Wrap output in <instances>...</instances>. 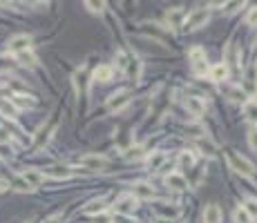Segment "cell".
Masks as SVG:
<instances>
[{
    "instance_id": "10",
    "label": "cell",
    "mask_w": 257,
    "mask_h": 223,
    "mask_svg": "<svg viewBox=\"0 0 257 223\" xmlns=\"http://www.w3.org/2000/svg\"><path fill=\"white\" fill-rule=\"evenodd\" d=\"M186 110H188L190 114H194V116H201L206 112V105L199 96H186Z\"/></svg>"
},
{
    "instance_id": "25",
    "label": "cell",
    "mask_w": 257,
    "mask_h": 223,
    "mask_svg": "<svg viewBox=\"0 0 257 223\" xmlns=\"http://www.w3.org/2000/svg\"><path fill=\"white\" fill-rule=\"evenodd\" d=\"M179 165L181 167H184V170H190V167H193L194 165V154L193 152H181V156H179Z\"/></svg>"
},
{
    "instance_id": "24",
    "label": "cell",
    "mask_w": 257,
    "mask_h": 223,
    "mask_svg": "<svg viewBox=\"0 0 257 223\" xmlns=\"http://www.w3.org/2000/svg\"><path fill=\"white\" fill-rule=\"evenodd\" d=\"M244 116L251 123H257V103L255 101H248L246 105H244Z\"/></svg>"
},
{
    "instance_id": "38",
    "label": "cell",
    "mask_w": 257,
    "mask_h": 223,
    "mask_svg": "<svg viewBox=\"0 0 257 223\" xmlns=\"http://www.w3.org/2000/svg\"><path fill=\"white\" fill-rule=\"evenodd\" d=\"M248 143H251V147L257 152V127H253V130L248 132Z\"/></svg>"
},
{
    "instance_id": "18",
    "label": "cell",
    "mask_w": 257,
    "mask_h": 223,
    "mask_svg": "<svg viewBox=\"0 0 257 223\" xmlns=\"http://www.w3.org/2000/svg\"><path fill=\"white\" fill-rule=\"evenodd\" d=\"M197 147L201 150V154L208 156V159H215V156H217V145H215L213 141H208V139H199Z\"/></svg>"
},
{
    "instance_id": "37",
    "label": "cell",
    "mask_w": 257,
    "mask_h": 223,
    "mask_svg": "<svg viewBox=\"0 0 257 223\" xmlns=\"http://www.w3.org/2000/svg\"><path fill=\"white\" fill-rule=\"evenodd\" d=\"M9 139H11L9 130H5V127L0 125V145H7V143H9Z\"/></svg>"
},
{
    "instance_id": "13",
    "label": "cell",
    "mask_w": 257,
    "mask_h": 223,
    "mask_svg": "<svg viewBox=\"0 0 257 223\" xmlns=\"http://www.w3.org/2000/svg\"><path fill=\"white\" fill-rule=\"evenodd\" d=\"M20 179H23L27 185L36 188V185H40V183H43V181H45V174H43V172H38V170H25Z\"/></svg>"
},
{
    "instance_id": "40",
    "label": "cell",
    "mask_w": 257,
    "mask_h": 223,
    "mask_svg": "<svg viewBox=\"0 0 257 223\" xmlns=\"http://www.w3.org/2000/svg\"><path fill=\"white\" fill-rule=\"evenodd\" d=\"M11 154V147H7V145H0V156L2 159H7V156Z\"/></svg>"
},
{
    "instance_id": "4",
    "label": "cell",
    "mask_w": 257,
    "mask_h": 223,
    "mask_svg": "<svg viewBox=\"0 0 257 223\" xmlns=\"http://www.w3.org/2000/svg\"><path fill=\"white\" fill-rule=\"evenodd\" d=\"M30 45H32V36L30 34H18L7 43V49H9V54H14L16 56V54H20V52H27Z\"/></svg>"
},
{
    "instance_id": "9",
    "label": "cell",
    "mask_w": 257,
    "mask_h": 223,
    "mask_svg": "<svg viewBox=\"0 0 257 223\" xmlns=\"http://www.w3.org/2000/svg\"><path fill=\"white\" fill-rule=\"evenodd\" d=\"M132 196H134L136 201L139 199H155V188H152L150 183H146V181H139V183H134Z\"/></svg>"
},
{
    "instance_id": "15",
    "label": "cell",
    "mask_w": 257,
    "mask_h": 223,
    "mask_svg": "<svg viewBox=\"0 0 257 223\" xmlns=\"http://www.w3.org/2000/svg\"><path fill=\"white\" fill-rule=\"evenodd\" d=\"M210 78H213L215 83H224L228 78V65L226 63H217V65H213L210 67Z\"/></svg>"
},
{
    "instance_id": "6",
    "label": "cell",
    "mask_w": 257,
    "mask_h": 223,
    "mask_svg": "<svg viewBox=\"0 0 257 223\" xmlns=\"http://www.w3.org/2000/svg\"><path fill=\"white\" fill-rule=\"evenodd\" d=\"M78 163H81L83 167H88V170H105L107 165H110V161L101 154H88V156H83Z\"/></svg>"
},
{
    "instance_id": "22",
    "label": "cell",
    "mask_w": 257,
    "mask_h": 223,
    "mask_svg": "<svg viewBox=\"0 0 257 223\" xmlns=\"http://www.w3.org/2000/svg\"><path fill=\"white\" fill-rule=\"evenodd\" d=\"M11 103L16 105V110H18V107H34V105H36L34 98H32V96H25V94H16V96L11 98Z\"/></svg>"
},
{
    "instance_id": "5",
    "label": "cell",
    "mask_w": 257,
    "mask_h": 223,
    "mask_svg": "<svg viewBox=\"0 0 257 223\" xmlns=\"http://www.w3.org/2000/svg\"><path fill=\"white\" fill-rule=\"evenodd\" d=\"M242 85H244V92H246L248 96H257V63L246 69Z\"/></svg>"
},
{
    "instance_id": "33",
    "label": "cell",
    "mask_w": 257,
    "mask_h": 223,
    "mask_svg": "<svg viewBox=\"0 0 257 223\" xmlns=\"http://www.w3.org/2000/svg\"><path fill=\"white\" fill-rule=\"evenodd\" d=\"M114 60H117V65H119V69H123V72H126L128 69V63H130V60H128V56L123 52H117V56H114Z\"/></svg>"
},
{
    "instance_id": "17",
    "label": "cell",
    "mask_w": 257,
    "mask_h": 223,
    "mask_svg": "<svg viewBox=\"0 0 257 223\" xmlns=\"http://www.w3.org/2000/svg\"><path fill=\"white\" fill-rule=\"evenodd\" d=\"M157 212L161 214L159 219H172V221H179V208H168V203H157Z\"/></svg>"
},
{
    "instance_id": "30",
    "label": "cell",
    "mask_w": 257,
    "mask_h": 223,
    "mask_svg": "<svg viewBox=\"0 0 257 223\" xmlns=\"http://www.w3.org/2000/svg\"><path fill=\"white\" fill-rule=\"evenodd\" d=\"M233 217H235V223H251V221H253L251 214H248L244 208H237V210H235Z\"/></svg>"
},
{
    "instance_id": "41",
    "label": "cell",
    "mask_w": 257,
    "mask_h": 223,
    "mask_svg": "<svg viewBox=\"0 0 257 223\" xmlns=\"http://www.w3.org/2000/svg\"><path fill=\"white\" fill-rule=\"evenodd\" d=\"M5 190H9V183H7L5 179H0V194L5 192Z\"/></svg>"
},
{
    "instance_id": "16",
    "label": "cell",
    "mask_w": 257,
    "mask_h": 223,
    "mask_svg": "<svg viewBox=\"0 0 257 223\" xmlns=\"http://www.w3.org/2000/svg\"><path fill=\"white\" fill-rule=\"evenodd\" d=\"M112 74H114V69H112L110 65H98V67L94 69L92 78H94V81H98V83H110Z\"/></svg>"
},
{
    "instance_id": "20",
    "label": "cell",
    "mask_w": 257,
    "mask_h": 223,
    "mask_svg": "<svg viewBox=\"0 0 257 223\" xmlns=\"http://www.w3.org/2000/svg\"><path fill=\"white\" fill-rule=\"evenodd\" d=\"M0 114L7 118H16V114H18V110H16V105L11 101H5V98H0Z\"/></svg>"
},
{
    "instance_id": "26",
    "label": "cell",
    "mask_w": 257,
    "mask_h": 223,
    "mask_svg": "<svg viewBox=\"0 0 257 223\" xmlns=\"http://www.w3.org/2000/svg\"><path fill=\"white\" fill-rule=\"evenodd\" d=\"M188 58H190V63H199V60H206V52L201 47H193L188 52Z\"/></svg>"
},
{
    "instance_id": "3",
    "label": "cell",
    "mask_w": 257,
    "mask_h": 223,
    "mask_svg": "<svg viewBox=\"0 0 257 223\" xmlns=\"http://www.w3.org/2000/svg\"><path fill=\"white\" fill-rule=\"evenodd\" d=\"M136 208H139V201H136L132 194H123L121 199L114 203V210H117V214H121V217H128V214H132Z\"/></svg>"
},
{
    "instance_id": "23",
    "label": "cell",
    "mask_w": 257,
    "mask_h": 223,
    "mask_svg": "<svg viewBox=\"0 0 257 223\" xmlns=\"http://www.w3.org/2000/svg\"><path fill=\"white\" fill-rule=\"evenodd\" d=\"M163 163H165V154H163V152H152V156H148V165H150L152 170H159Z\"/></svg>"
},
{
    "instance_id": "19",
    "label": "cell",
    "mask_w": 257,
    "mask_h": 223,
    "mask_svg": "<svg viewBox=\"0 0 257 223\" xmlns=\"http://www.w3.org/2000/svg\"><path fill=\"white\" fill-rule=\"evenodd\" d=\"M85 214H103L105 212V199H94L90 201L88 205H85V210H83Z\"/></svg>"
},
{
    "instance_id": "32",
    "label": "cell",
    "mask_w": 257,
    "mask_h": 223,
    "mask_svg": "<svg viewBox=\"0 0 257 223\" xmlns=\"http://www.w3.org/2000/svg\"><path fill=\"white\" fill-rule=\"evenodd\" d=\"M244 210L251 214V219H257V201L255 199H248L246 205H244Z\"/></svg>"
},
{
    "instance_id": "39",
    "label": "cell",
    "mask_w": 257,
    "mask_h": 223,
    "mask_svg": "<svg viewBox=\"0 0 257 223\" xmlns=\"http://www.w3.org/2000/svg\"><path fill=\"white\" fill-rule=\"evenodd\" d=\"M237 7H242V2H226V5H224V9H226V11H235Z\"/></svg>"
},
{
    "instance_id": "12",
    "label": "cell",
    "mask_w": 257,
    "mask_h": 223,
    "mask_svg": "<svg viewBox=\"0 0 257 223\" xmlns=\"http://www.w3.org/2000/svg\"><path fill=\"white\" fill-rule=\"evenodd\" d=\"M165 183H168V188L179 190V192L188 188V181H186V176L179 174V172H170V174L165 176Z\"/></svg>"
},
{
    "instance_id": "29",
    "label": "cell",
    "mask_w": 257,
    "mask_h": 223,
    "mask_svg": "<svg viewBox=\"0 0 257 223\" xmlns=\"http://www.w3.org/2000/svg\"><path fill=\"white\" fill-rule=\"evenodd\" d=\"M143 156H146L143 147H141V145H136V147H132V150H128L126 159H128V161H139V159H143Z\"/></svg>"
},
{
    "instance_id": "1",
    "label": "cell",
    "mask_w": 257,
    "mask_h": 223,
    "mask_svg": "<svg viewBox=\"0 0 257 223\" xmlns=\"http://www.w3.org/2000/svg\"><path fill=\"white\" fill-rule=\"evenodd\" d=\"M226 159H228V165H230V170H235L237 174L248 176V179H251V176L255 174V165H253L248 159H244L242 154H237L235 150H226Z\"/></svg>"
},
{
    "instance_id": "8",
    "label": "cell",
    "mask_w": 257,
    "mask_h": 223,
    "mask_svg": "<svg viewBox=\"0 0 257 223\" xmlns=\"http://www.w3.org/2000/svg\"><path fill=\"white\" fill-rule=\"evenodd\" d=\"M128 105H130V92H119L107 101V107H110L112 112H121V110H126Z\"/></svg>"
},
{
    "instance_id": "14",
    "label": "cell",
    "mask_w": 257,
    "mask_h": 223,
    "mask_svg": "<svg viewBox=\"0 0 257 223\" xmlns=\"http://www.w3.org/2000/svg\"><path fill=\"white\" fill-rule=\"evenodd\" d=\"M204 223H222V210H219V205H215V203L206 205Z\"/></svg>"
},
{
    "instance_id": "35",
    "label": "cell",
    "mask_w": 257,
    "mask_h": 223,
    "mask_svg": "<svg viewBox=\"0 0 257 223\" xmlns=\"http://www.w3.org/2000/svg\"><path fill=\"white\" fill-rule=\"evenodd\" d=\"M246 25L248 27H257V7H253L246 16Z\"/></svg>"
},
{
    "instance_id": "7",
    "label": "cell",
    "mask_w": 257,
    "mask_h": 223,
    "mask_svg": "<svg viewBox=\"0 0 257 223\" xmlns=\"http://www.w3.org/2000/svg\"><path fill=\"white\" fill-rule=\"evenodd\" d=\"M165 23H168L170 29H179V27H184L186 11L179 9V7H175V9H168V11H165Z\"/></svg>"
},
{
    "instance_id": "42",
    "label": "cell",
    "mask_w": 257,
    "mask_h": 223,
    "mask_svg": "<svg viewBox=\"0 0 257 223\" xmlns=\"http://www.w3.org/2000/svg\"><path fill=\"white\" fill-rule=\"evenodd\" d=\"M157 223H179V221H172V219H157Z\"/></svg>"
},
{
    "instance_id": "21",
    "label": "cell",
    "mask_w": 257,
    "mask_h": 223,
    "mask_svg": "<svg viewBox=\"0 0 257 223\" xmlns=\"http://www.w3.org/2000/svg\"><path fill=\"white\" fill-rule=\"evenodd\" d=\"M16 60H18L20 65H27V67H34L38 60H36V56H34V52H20V54H16Z\"/></svg>"
},
{
    "instance_id": "27",
    "label": "cell",
    "mask_w": 257,
    "mask_h": 223,
    "mask_svg": "<svg viewBox=\"0 0 257 223\" xmlns=\"http://www.w3.org/2000/svg\"><path fill=\"white\" fill-rule=\"evenodd\" d=\"M52 132H54V125H49V127H40V130H38V136H36V145H43V143L47 141L49 136H52Z\"/></svg>"
},
{
    "instance_id": "31",
    "label": "cell",
    "mask_w": 257,
    "mask_h": 223,
    "mask_svg": "<svg viewBox=\"0 0 257 223\" xmlns=\"http://www.w3.org/2000/svg\"><path fill=\"white\" fill-rule=\"evenodd\" d=\"M126 72H130L134 78H139V76H141V60H130V63H128V69H126Z\"/></svg>"
},
{
    "instance_id": "34",
    "label": "cell",
    "mask_w": 257,
    "mask_h": 223,
    "mask_svg": "<svg viewBox=\"0 0 257 223\" xmlns=\"http://www.w3.org/2000/svg\"><path fill=\"white\" fill-rule=\"evenodd\" d=\"M85 7H88L92 14H101V11L105 9V2H92V0H90V2H85Z\"/></svg>"
},
{
    "instance_id": "36",
    "label": "cell",
    "mask_w": 257,
    "mask_h": 223,
    "mask_svg": "<svg viewBox=\"0 0 257 223\" xmlns=\"http://www.w3.org/2000/svg\"><path fill=\"white\" fill-rule=\"evenodd\" d=\"M14 188L18 190V192H34V188H32V185H27L23 179H18V181H16V183H14Z\"/></svg>"
},
{
    "instance_id": "11",
    "label": "cell",
    "mask_w": 257,
    "mask_h": 223,
    "mask_svg": "<svg viewBox=\"0 0 257 223\" xmlns=\"http://www.w3.org/2000/svg\"><path fill=\"white\" fill-rule=\"evenodd\" d=\"M45 174L52 176V179H69V176L74 174V170L67 167V165H52V167L45 170Z\"/></svg>"
},
{
    "instance_id": "2",
    "label": "cell",
    "mask_w": 257,
    "mask_h": 223,
    "mask_svg": "<svg viewBox=\"0 0 257 223\" xmlns=\"http://www.w3.org/2000/svg\"><path fill=\"white\" fill-rule=\"evenodd\" d=\"M208 23V11L206 9H194L193 14L186 16V23H184V29L186 31H194L199 27H206Z\"/></svg>"
},
{
    "instance_id": "28",
    "label": "cell",
    "mask_w": 257,
    "mask_h": 223,
    "mask_svg": "<svg viewBox=\"0 0 257 223\" xmlns=\"http://www.w3.org/2000/svg\"><path fill=\"white\" fill-rule=\"evenodd\" d=\"M193 72H194V76H206L210 72V67L206 60H199V63H193Z\"/></svg>"
}]
</instances>
